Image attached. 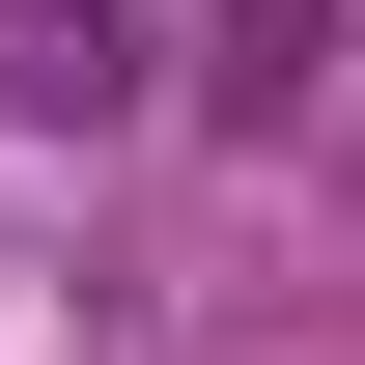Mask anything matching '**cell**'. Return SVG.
Listing matches in <instances>:
<instances>
[{
    "label": "cell",
    "mask_w": 365,
    "mask_h": 365,
    "mask_svg": "<svg viewBox=\"0 0 365 365\" xmlns=\"http://www.w3.org/2000/svg\"><path fill=\"white\" fill-rule=\"evenodd\" d=\"M0 113H140V0H0Z\"/></svg>",
    "instance_id": "cell-1"
},
{
    "label": "cell",
    "mask_w": 365,
    "mask_h": 365,
    "mask_svg": "<svg viewBox=\"0 0 365 365\" xmlns=\"http://www.w3.org/2000/svg\"><path fill=\"white\" fill-rule=\"evenodd\" d=\"M225 113H281V140L337 113V0H225Z\"/></svg>",
    "instance_id": "cell-2"
}]
</instances>
